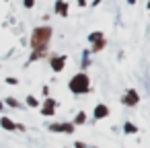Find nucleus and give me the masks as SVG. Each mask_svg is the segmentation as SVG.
<instances>
[{
	"mask_svg": "<svg viewBox=\"0 0 150 148\" xmlns=\"http://www.w3.org/2000/svg\"><path fill=\"white\" fill-rule=\"evenodd\" d=\"M68 86H70V91L76 93V95L86 93V91H88V76H86V74H76V76L68 82Z\"/></svg>",
	"mask_w": 150,
	"mask_h": 148,
	"instance_id": "f257e3e1",
	"label": "nucleus"
},
{
	"mask_svg": "<svg viewBox=\"0 0 150 148\" xmlns=\"http://www.w3.org/2000/svg\"><path fill=\"white\" fill-rule=\"evenodd\" d=\"M109 115V107L107 105H97L95 107V117L97 119H103V117H107Z\"/></svg>",
	"mask_w": 150,
	"mask_h": 148,
	"instance_id": "f03ea898",
	"label": "nucleus"
},
{
	"mask_svg": "<svg viewBox=\"0 0 150 148\" xmlns=\"http://www.w3.org/2000/svg\"><path fill=\"white\" fill-rule=\"evenodd\" d=\"M138 101H140V97H138V93H136V91H129V93L125 95V99H123V103H125V105H136Z\"/></svg>",
	"mask_w": 150,
	"mask_h": 148,
	"instance_id": "7ed1b4c3",
	"label": "nucleus"
},
{
	"mask_svg": "<svg viewBox=\"0 0 150 148\" xmlns=\"http://www.w3.org/2000/svg\"><path fill=\"white\" fill-rule=\"evenodd\" d=\"M52 132H74V125L72 123H56V125H52Z\"/></svg>",
	"mask_w": 150,
	"mask_h": 148,
	"instance_id": "20e7f679",
	"label": "nucleus"
},
{
	"mask_svg": "<svg viewBox=\"0 0 150 148\" xmlns=\"http://www.w3.org/2000/svg\"><path fill=\"white\" fill-rule=\"evenodd\" d=\"M64 62H66V58H64V56H60V58H56V60H52V68H54L56 72H60V70L64 68Z\"/></svg>",
	"mask_w": 150,
	"mask_h": 148,
	"instance_id": "39448f33",
	"label": "nucleus"
},
{
	"mask_svg": "<svg viewBox=\"0 0 150 148\" xmlns=\"http://www.w3.org/2000/svg\"><path fill=\"white\" fill-rule=\"evenodd\" d=\"M0 125H2V127H6V130H11V132H13V130H17V125H15V123H13L8 117H0Z\"/></svg>",
	"mask_w": 150,
	"mask_h": 148,
	"instance_id": "423d86ee",
	"label": "nucleus"
},
{
	"mask_svg": "<svg viewBox=\"0 0 150 148\" xmlns=\"http://www.w3.org/2000/svg\"><path fill=\"white\" fill-rule=\"evenodd\" d=\"M54 109H56V103H54L52 99H47V103H45V107H43V115H52Z\"/></svg>",
	"mask_w": 150,
	"mask_h": 148,
	"instance_id": "0eeeda50",
	"label": "nucleus"
},
{
	"mask_svg": "<svg viewBox=\"0 0 150 148\" xmlns=\"http://www.w3.org/2000/svg\"><path fill=\"white\" fill-rule=\"evenodd\" d=\"M123 132H125V134H136V132H138V127H136L134 123H129V121H127V123H123Z\"/></svg>",
	"mask_w": 150,
	"mask_h": 148,
	"instance_id": "6e6552de",
	"label": "nucleus"
},
{
	"mask_svg": "<svg viewBox=\"0 0 150 148\" xmlns=\"http://www.w3.org/2000/svg\"><path fill=\"white\" fill-rule=\"evenodd\" d=\"M101 37H103V33H101V31H95V33L88 37V41H101Z\"/></svg>",
	"mask_w": 150,
	"mask_h": 148,
	"instance_id": "1a4fd4ad",
	"label": "nucleus"
},
{
	"mask_svg": "<svg viewBox=\"0 0 150 148\" xmlns=\"http://www.w3.org/2000/svg\"><path fill=\"white\" fill-rule=\"evenodd\" d=\"M27 105L29 107H37V99L35 97H27Z\"/></svg>",
	"mask_w": 150,
	"mask_h": 148,
	"instance_id": "9d476101",
	"label": "nucleus"
},
{
	"mask_svg": "<svg viewBox=\"0 0 150 148\" xmlns=\"http://www.w3.org/2000/svg\"><path fill=\"white\" fill-rule=\"evenodd\" d=\"M56 8H58L62 15H66V6H64V2H58V6H56Z\"/></svg>",
	"mask_w": 150,
	"mask_h": 148,
	"instance_id": "9b49d317",
	"label": "nucleus"
},
{
	"mask_svg": "<svg viewBox=\"0 0 150 148\" xmlns=\"http://www.w3.org/2000/svg\"><path fill=\"white\" fill-rule=\"evenodd\" d=\"M84 115H86V113H82V111H80V113H78V117H76V123H84Z\"/></svg>",
	"mask_w": 150,
	"mask_h": 148,
	"instance_id": "f8f14e48",
	"label": "nucleus"
},
{
	"mask_svg": "<svg viewBox=\"0 0 150 148\" xmlns=\"http://www.w3.org/2000/svg\"><path fill=\"white\" fill-rule=\"evenodd\" d=\"M6 103H8V105H13V107H19V103H17L13 97H8V99H6Z\"/></svg>",
	"mask_w": 150,
	"mask_h": 148,
	"instance_id": "ddd939ff",
	"label": "nucleus"
},
{
	"mask_svg": "<svg viewBox=\"0 0 150 148\" xmlns=\"http://www.w3.org/2000/svg\"><path fill=\"white\" fill-rule=\"evenodd\" d=\"M25 6H27V8H31V6H33V0H25Z\"/></svg>",
	"mask_w": 150,
	"mask_h": 148,
	"instance_id": "4468645a",
	"label": "nucleus"
},
{
	"mask_svg": "<svg viewBox=\"0 0 150 148\" xmlns=\"http://www.w3.org/2000/svg\"><path fill=\"white\" fill-rule=\"evenodd\" d=\"M78 4H80V6H84V4H86V0H78Z\"/></svg>",
	"mask_w": 150,
	"mask_h": 148,
	"instance_id": "2eb2a0df",
	"label": "nucleus"
},
{
	"mask_svg": "<svg viewBox=\"0 0 150 148\" xmlns=\"http://www.w3.org/2000/svg\"><path fill=\"white\" fill-rule=\"evenodd\" d=\"M127 2H129V4H136V0H127Z\"/></svg>",
	"mask_w": 150,
	"mask_h": 148,
	"instance_id": "dca6fc26",
	"label": "nucleus"
},
{
	"mask_svg": "<svg viewBox=\"0 0 150 148\" xmlns=\"http://www.w3.org/2000/svg\"><path fill=\"white\" fill-rule=\"evenodd\" d=\"M0 109H2V103H0Z\"/></svg>",
	"mask_w": 150,
	"mask_h": 148,
	"instance_id": "f3484780",
	"label": "nucleus"
},
{
	"mask_svg": "<svg viewBox=\"0 0 150 148\" xmlns=\"http://www.w3.org/2000/svg\"><path fill=\"white\" fill-rule=\"evenodd\" d=\"M148 8H150V2H148Z\"/></svg>",
	"mask_w": 150,
	"mask_h": 148,
	"instance_id": "a211bd4d",
	"label": "nucleus"
}]
</instances>
